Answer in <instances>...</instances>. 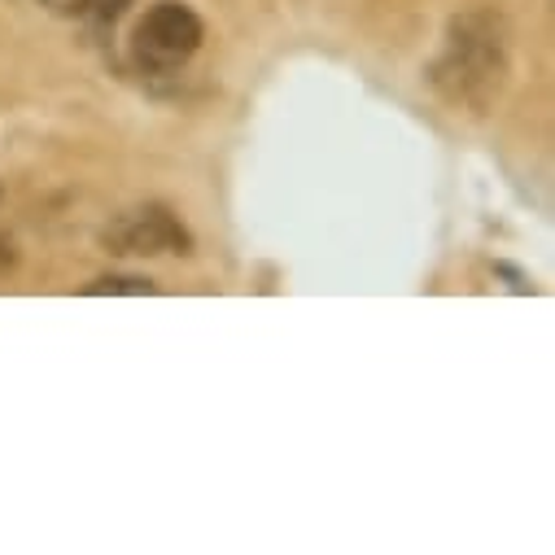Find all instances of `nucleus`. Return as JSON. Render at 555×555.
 <instances>
[{"instance_id": "nucleus-1", "label": "nucleus", "mask_w": 555, "mask_h": 555, "mask_svg": "<svg viewBox=\"0 0 555 555\" xmlns=\"http://www.w3.org/2000/svg\"><path fill=\"white\" fill-rule=\"evenodd\" d=\"M512 75V44H507V23L490 10H468L455 14L442 31V44L429 62V83L434 92L464 114H490L494 101L503 96Z\"/></svg>"}, {"instance_id": "nucleus-2", "label": "nucleus", "mask_w": 555, "mask_h": 555, "mask_svg": "<svg viewBox=\"0 0 555 555\" xmlns=\"http://www.w3.org/2000/svg\"><path fill=\"white\" fill-rule=\"evenodd\" d=\"M206 27L184 0H158L131 31V66L141 75H176L202 49Z\"/></svg>"}, {"instance_id": "nucleus-3", "label": "nucleus", "mask_w": 555, "mask_h": 555, "mask_svg": "<svg viewBox=\"0 0 555 555\" xmlns=\"http://www.w3.org/2000/svg\"><path fill=\"white\" fill-rule=\"evenodd\" d=\"M101 249L114 258H163V254H193V232L184 219L163 202H141L109 215V223L96 232Z\"/></svg>"}, {"instance_id": "nucleus-4", "label": "nucleus", "mask_w": 555, "mask_h": 555, "mask_svg": "<svg viewBox=\"0 0 555 555\" xmlns=\"http://www.w3.org/2000/svg\"><path fill=\"white\" fill-rule=\"evenodd\" d=\"M158 285L154 281H145V275H101V281H92L83 294H154Z\"/></svg>"}, {"instance_id": "nucleus-5", "label": "nucleus", "mask_w": 555, "mask_h": 555, "mask_svg": "<svg viewBox=\"0 0 555 555\" xmlns=\"http://www.w3.org/2000/svg\"><path fill=\"white\" fill-rule=\"evenodd\" d=\"M131 0H88V14L83 18H96V23H114L127 14Z\"/></svg>"}, {"instance_id": "nucleus-6", "label": "nucleus", "mask_w": 555, "mask_h": 555, "mask_svg": "<svg viewBox=\"0 0 555 555\" xmlns=\"http://www.w3.org/2000/svg\"><path fill=\"white\" fill-rule=\"evenodd\" d=\"M40 5L57 18H83L88 14V0H40Z\"/></svg>"}, {"instance_id": "nucleus-7", "label": "nucleus", "mask_w": 555, "mask_h": 555, "mask_svg": "<svg viewBox=\"0 0 555 555\" xmlns=\"http://www.w3.org/2000/svg\"><path fill=\"white\" fill-rule=\"evenodd\" d=\"M14 267H18V241L5 228H0V275L14 271Z\"/></svg>"}, {"instance_id": "nucleus-8", "label": "nucleus", "mask_w": 555, "mask_h": 555, "mask_svg": "<svg viewBox=\"0 0 555 555\" xmlns=\"http://www.w3.org/2000/svg\"><path fill=\"white\" fill-rule=\"evenodd\" d=\"M0 202H5V193H0Z\"/></svg>"}]
</instances>
